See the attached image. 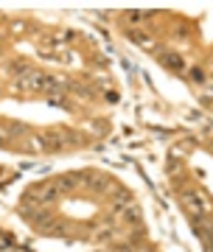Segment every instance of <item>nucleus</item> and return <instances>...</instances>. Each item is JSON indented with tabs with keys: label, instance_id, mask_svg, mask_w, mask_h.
Wrapping results in <instances>:
<instances>
[{
	"label": "nucleus",
	"instance_id": "1",
	"mask_svg": "<svg viewBox=\"0 0 213 252\" xmlns=\"http://www.w3.org/2000/svg\"><path fill=\"white\" fill-rule=\"evenodd\" d=\"M182 202H185V207L191 210V216H208L213 210V202H211V196L205 193L202 188H185L182 193Z\"/></svg>",
	"mask_w": 213,
	"mask_h": 252
},
{
	"label": "nucleus",
	"instance_id": "2",
	"mask_svg": "<svg viewBox=\"0 0 213 252\" xmlns=\"http://www.w3.org/2000/svg\"><path fill=\"white\" fill-rule=\"evenodd\" d=\"M56 196H59V185H56V182H39V185H34V188L28 190L26 202H36V205H53V202H56Z\"/></svg>",
	"mask_w": 213,
	"mask_h": 252
},
{
	"label": "nucleus",
	"instance_id": "3",
	"mask_svg": "<svg viewBox=\"0 0 213 252\" xmlns=\"http://www.w3.org/2000/svg\"><path fill=\"white\" fill-rule=\"evenodd\" d=\"M157 59L163 64H166V67H169V70H182V67H185V62H182V56L179 54H174V51H157Z\"/></svg>",
	"mask_w": 213,
	"mask_h": 252
},
{
	"label": "nucleus",
	"instance_id": "4",
	"mask_svg": "<svg viewBox=\"0 0 213 252\" xmlns=\"http://www.w3.org/2000/svg\"><path fill=\"white\" fill-rule=\"evenodd\" d=\"M79 182H84V174H65L56 180V185H59V190H73L79 188Z\"/></svg>",
	"mask_w": 213,
	"mask_h": 252
},
{
	"label": "nucleus",
	"instance_id": "5",
	"mask_svg": "<svg viewBox=\"0 0 213 252\" xmlns=\"http://www.w3.org/2000/svg\"><path fill=\"white\" fill-rule=\"evenodd\" d=\"M112 207H115V210H121V213H126V210L132 207V199H129V193H118V196L112 199Z\"/></svg>",
	"mask_w": 213,
	"mask_h": 252
},
{
	"label": "nucleus",
	"instance_id": "6",
	"mask_svg": "<svg viewBox=\"0 0 213 252\" xmlns=\"http://www.w3.org/2000/svg\"><path fill=\"white\" fill-rule=\"evenodd\" d=\"M126 20L129 23H146V20H151V11H129Z\"/></svg>",
	"mask_w": 213,
	"mask_h": 252
},
{
	"label": "nucleus",
	"instance_id": "7",
	"mask_svg": "<svg viewBox=\"0 0 213 252\" xmlns=\"http://www.w3.org/2000/svg\"><path fill=\"white\" fill-rule=\"evenodd\" d=\"M205 70H199V67H191V81H196V84H205Z\"/></svg>",
	"mask_w": 213,
	"mask_h": 252
},
{
	"label": "nucleus",
	"instance_id": "8",
	"mask_svg": "<svg viewBox=\"0 0 213 252\" xmlns=\"http://www.w3.org/2000/svg\"><path fill=\"white\" fill-rule=\"evenodd\" d=\"M132 39H135V42H141V45H151V39H149V36L138 34V31H132Z\"/></svg>",
	"mask_w": 213,
	"mask_h": 252
},
{
	"label": "nucleus",
	"instance_id": "9",
	"mask_svg": "<svg viewBox=\"0 0 213 252\" xmlns=\"http://www.w3.org/2000/svg\"><path fill=\"white\" fill-rule=\"evenodd\" d=\"M3 140H6V132H3V129H0V143H3Z\"/></svg>",
	"mask_w": 213,
	"mask_h": 252
},
{
	"label": "nucleus",
	"instance_id": "10",
	"mask_svg": "<svg viewBox=\"0 0 213 252\" xmlns=\"http://www.w3.org/2000/svg\"><path fill=\"white\" fill-rule=\"evenodd\" d=\"M211 79H213V64H211Z\"/></svg>",
	"mask_w": 213,
	"mask_h": 252
}]
</instances>
